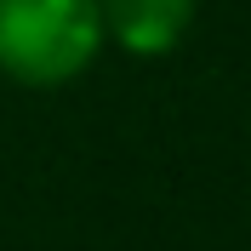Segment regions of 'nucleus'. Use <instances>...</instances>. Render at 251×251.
Here are the masks:
<instances>
[{"instance_id":"nucleus-1","label":"nucleus","mask_w":251,"mask_h":251,"mask_svg":"<svg viewBox=\"0 0 251 251\" xmlns=\"http://www.w3.org/2000/svg\"><path fill=\"white\" fill-rule=\"evenodd\" d=\"M103 40L97 0H0V75L17 86H69Z\"/></svg>"},{"instance_id":"nucleus-2","label":"nucleus","mask_w":251,"mask_h":251,"mask_svg":"<svg viewBox=\"0 0 251 251\" xmlns=\"http://www.w3.org/2000/svg\"><path fill=\"white\" fill-rule=\"evenodd\" d=\"M103 34L131 57H166L194 23V0H97Z\"/></svg>"}]
</instances>
